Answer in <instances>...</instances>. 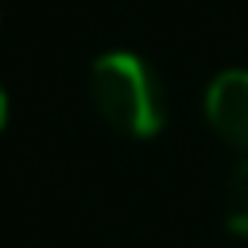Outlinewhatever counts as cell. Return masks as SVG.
<instances>
[{"mask_svg": "<svg viewBox=\"0 0 248 248\" xmlns=\"http://www.w3.org/2000/svg\"><path fill=\"white\" fill-rule=\"evenodd\" d=\"M89 93L97 116L132 140H151L167 124V93L147 58L132 50H108L89 70Z\"/></svg>", "mask_w": 248, "mask_h": 248, "instance_id": "cell-1", "label": "cell"}, {"mask_svg": "<svg viewBox=\"0 0 248 248\" xmlns=\"http://www.w3.org/2000/svg\"><path fill=\"white\" fill-rule=\"evenodd\" d=\"M205 120L221 143L248 155V70H221L205 89Z\"/></svg>", "mask_w": 248, "mask_h": 248, "instance_id": "cell-2", "label": "cell"}, {"mask_svg": "<svg viewBox=\"0 0 248 248\" xmlns=\"http://www.w3.org/2000/svg\"><path fill=\"white\" fill-rule=\"evenodd\" d=\"M225 229L232 236H248V159L225 178Z\"/></svg>", "mask_w": 248, "mask_h": 248, "instance_id": "cell-3", "label": "cell"}, {"mask_svg": "<svg viewBox=\"0 0 248 248\" xmlns=\"http://www.w3.org/2000/svg\"><path fill=\"white\" fill-rule=\"evenodd\" d=\"M4 120H8V93H4V85H0V128H4Z\"/></svg>", "mask_w": 248, "mask_h": 248, "instance_id": "cell-4", "label": "cell"}]
</instances>
